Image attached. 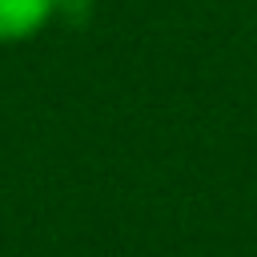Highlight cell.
Returning a JSON list of instances; mask_svg holds the SVG:
<instances>
[{"instance_id": "1", "label": "cell", "mask_w": 257, "mask_h": 257, "mask_svg": "<svg viewBox=\"0 0 257 257\" xmlns=\"http://www.w3.org/2000/svg\"><path fill=\"white\" fill-rule=\"evenodd\" d=\"M56 20V0H0V44L40 36Z\"/></svg>"}, {"instance_id": "2", "label": "cell", "mask_w": 257, "mask_h": 257, "mask_svg": "<svg viewBox=\"0 0 257 257\" xmlns=\"http://www.w3.org/2000/svg\"><path fill=\"white\" fill-rule=\"evenodd\" d=\"M88 12H92V0H56V16H64L72 24H84Z\"/></svg>"}]
</instances>
